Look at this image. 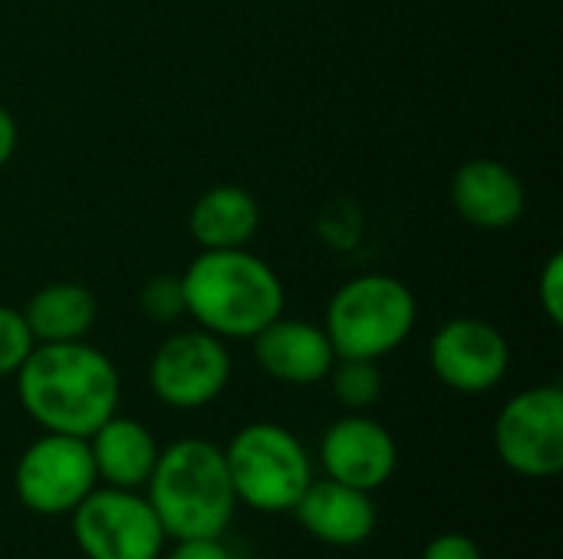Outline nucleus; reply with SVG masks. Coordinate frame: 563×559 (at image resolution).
Masks as SVG:
<instances>
[{"label": "nucleus", "instance_id": "1", "mask_svg": "<svg viewBox=\"0 0 563 559\" xmlns=\"http://www.w3.org/2000/svg\"><path fill=\"white\" fill-rule=\"evenodd\" d=\"M13 379L26 418L43 432L89 438L119 412V369L86 339L36 343Z\"/></svg>", "mask_w": 563, "mask_h": 559}, {"label": "nucleus", "instance_id": "2", "mask_svg": "<svg viewBox=\"0 0 563 559\" xmlns=\"http://www.w3.org/2000/svg\"><path fill=\"white\" fill-rule=\"evenodd\" d=\"M188 316L218 339H254L284 313V283L247 247L201 250L181 273Z\"/></svg>", "mask_w": 563, "mask_h": 559}, {"label": "nucleus", "instance_id": "3", "mask_svg": "<svg viewBox=\"0 0 563 559\" xmlns=\"http://www.w3.org/2000/svg\"><path fill=\"white\" fill-rule=\"evenodd\" d=\"M145 497L168 540L221 537L238 511L224 448L205 438H181L158 451Z\"/></svg>", "mask_w": 563, "mask_h": 559}, {"label": "nucleus", "instance_id": "4", "mask_svg": "<svg viewBox=\"0 0 563 559\" xmlns=\"http://www.w3.org/2000/svg\"><path fill=\"white\" fill-rule=\"evenodd\" d=\"M419 323V303L409 283L389 273H360L327 303L323 333L336 359L379 362L396 353Z\"/></svg>", "mask_w": 563, "mask_h": 559}, {"label": "nucleus", "instance_id": "5", "mask_svg": "<svg viewBox=\"0 0 563 559\" xmlns=\"http://www.w3.org/2000/svg\"><path fill=\"white\" fill-rule=\"evenodd\" d=\"M238 504L257 514H290L313 481V461L300 438L274 422L244 425L224 448Z\"/></svg>", "mask_w": 563, "mask_h": 559}, {"label": "nucleus", "instance_id": "6", "mask_svg": "<svg viewBox=\"0 0 563 559\" xmlns=\"http://www.w3.org/2000/svg\"><path fill=\"white\" fill-rule=\"evenodd\" d=\"M73 544L86 559H162L165 530L139 491L92 488L69 514Z\"/></svg>", "mask_w": 563, "mask_h": 559}, {"label": "nucleus", "instance_id": "7", "mask_svg": "<svg viewBox=\"0 0 563 559\" xmlns=\"http://www.w3.org/2000/svg\"><path fill=\"white\" fill-rule=\"evenodd\" d=\"M495 451L521 478H558L563 471L561 385H534L508 399L495 418Z\"/></svg>", "mask_w": 563, "mask_h": 559}, {"label": "nucleus", "instance_id": "8", "mask_svg": "<svg viewBox=\"0 0 563 559\" xmlns=\"http://www.w3.org/2000/svg\"><path fill=\"white\" fill-rule=\"evenodd\" d=\"M92 488H99V478L86 438L43 432L13 468V491L36 517L73 514Z\"/></svg>", "mask_w": 563, "mask_h": 559}, {"label": "nucleus", "instance_id": "9", "mask_svg": "<svg viewBox=\"0 0 563 559\" xmlns=\"http://www.w3.org/2000/svg\"><path fill=\"white\" fill-rule=\"evenodd\" d=\"M231 353L224 339L208 329H185L168 336L152 362H148V385L155 399L178 412H195L221 399L231 382Z\"/></svg>", "mask_w": 563, "mask_h": 559}, {"label": "nucleus", "instance_id": "10", "mask_svg": "<svg viewBox=\"0 0 563 559\" xmlns=\"http://www.w3.org/2000/svg\"><path fill=\"white\" fill-rule=\"evenodd\" d=\"M429 366L445 389L485 395L505 382L511 369V346L498 326L478 316H455L435 329Z\"/></svg>", "mask_w": 563, "mask_h": 559}, {"label": "nucleus", "instance_id": "11", "mask_svg": "<svg viewBox=\"0 0 563 559\" xmlns=\"http://www.w3.org/2000/svg\"><path fill=\"white\" fill-rule=\"evenodd\" d=\"M320 465H323V478L373 494L396 474L399 448L386 425L353 412L323 432Z\"/></svg>", "mask_w": 563, "mask_h": 559}, {"label": "nucleus", "instance_id": "12", "mask_svg": "<svg viewBox=\"0 0 563 559\" xmlns=\"http://www.w3.org/2000/svg\"><path fill=\"white\" fill-rule=\"evenodd\" d=\"M290 514L313 540L333 550H356L369 544L379 527V511L373 494L330 478L320 481L313 478Z\"/></svg>", "mask_w": 563, "mask_h": 559}, {"label": "nucleus", "instance_id": "13", "mask_svg": "<svg viewBox=\"0 0 563 559\" xmlns=\"http://www.w3.org/2000/svg\"><path fill=\"white\" fill-rule=\"evenodd\" d=\"M449 198H452V208L459 211V217L482 231L515 227L528 208L521 178L495 158L465 161L452 175Z\"/></svg>", "mask_w": 563, "mask_h": 559}, {"label": "nucleus", "instance_id": "14", "mask_svg": "<svg viewBox=\"0 0 563 559\" xmlns=\"http://www.w3.org/2000/svg\"><path fill=\"white\" fill-rule=\"evenodd\" d=\"M251 343L257 366L284 385H317L330 376L336 362L323 326L307 320H287L284 313L267 323Z\"/></svg>", "mask_w": 563, "mask_h": 559}, {"label": "nucleus", "instance_id": "15", "mask_svg": "<svg viewBox=\"0 0 563 559\" xmlns=\"http://www.w3.org/2000/svg\"><path fill=\"white\" fill-rule=\"evenodd\" d=\"M89 455L96 465V478L106 488H122V491H142L155 471L158 461V441L155 435L125 415H112L106 418L89 438Z\"/></svg>", "mask_w": 563, "mask_h": 559}, {"label": "nucleus", "instance_id": "16", "mask_svg": "<svg viewBox=\"0 0 563 559\" xmlns=\"http://www.w3.org/2000/svg\"><path fill=\"white\" fill-rule=\"evenodd\" d=\"M261 227L257 201L238 185L208 188L188 214V231L201 250H231L247 247V241Z\"/></svg>", "mask_w": 563, "mask_h": 559}, {"label": "nucleus", "instance_id": "17", "mask_svg": "<svg viewBox=\"0 0 563 559\" xmlns=\"http://www.w3.org/2000/svg\"><path fill=\"white\" fill-rule=\"evenodd\" d=\"M96 297L82 283H49L36 290L23 310V320L36 343H76L96 326Z\"/></svg>", "mask_w": 563, "mask_h": 559}, {"label": "nucleus", "instance_id": "18", "mask_svg": "<svg viewBox=\"0 0 563 559\" xmlns=\"http://www.w3.org/2000/svg\"><path fill=\"white\" fill-rule=\"evenodd\" d=\"M333 395L350 412H366L383 395V372L369 359H336L330 369Z\"/></svg>", "mask_w": 563, "mask_h": 559}, {"label": "nucleus", "instance_id": "19", "mask_svg": "<svg viewBox=\"0 0 563 559\" xmlns=\"http://www.w3.org/2000/svg\"><path fill=\"white\" fill-rule=\"evenodd\" d=\"M139 310H142L152 323H175V320L188 316L181 277H168V273L152 277V280L139 290Z\"/></svg>", "mask_w": 563, "mask_h": 559}, {"label": "nucleus", "instance_id": "20", "mask_svg": "<svg viewBox=\"0 0 563 559\" xmlns=\"http://www.w3.org/2000/svg\"><path fill=\"white\" fill-rule=\"evenodd\" d=\"M33 346H36V339H33L23 313L0 303V379L16 376V369L23 366V359L30 356Z\"/></svg>", "mask_w": 563, "mask_h": 559}, {"label": "nucleus", "instance_id": "21", "mask_svg": "<svg viewBox=\"0 0 563 559\" xmlns=\"http://www.w3.org/2000/svg\"><path fill=\"white\" fill-rule=\"evenodd\" d=\"M538 303L544 316L561 326L563 323V254H551L541 277H538Z\"/></svg>", "mask_w": 563, "mask_h": 559}, {"label": "nucleus", "instance_id": "22", "mask_svg": "<svg viewBox=\"0 0 563 559\" xmlns=\"http://www.w3.org/2000/svg\"><path fill=\"white\" fill-rule=\"evenodd\" d=\"M419 559H485V554H482V547L468 534L449 530V534L432 537Z\"/></svg>", "mask_w": 563, "mask_h": 559}, {"label": "nucleus", "instance_id": "23", "mask_svg": "<svg viewBox=\"0 0 563 559\" xmlns=\"http://www.w3.org/2000/svg\"><path fill=\"white\" fill-rule=\"evenodd\" d=\"M162 559H234L221 544V537H198V540H175V547Z\"/></svg>", "mask_w": 563, "mask_h": 559}, {"label": "nucleus", "instance_id": "24", "mask_svg": "<svg viewBox=\"0 0 563 559\" xmlns=\"http://www.w3.org/2000/svg\"><path fill=\"white\" fill-rule=\"evenodd\" d=\"M16 142H20V132H16V119L0 105V168H7V161L13 158L16 152Z\"/></svg>", "mask_w": 563, "mask_h": 559}]
</instances>
